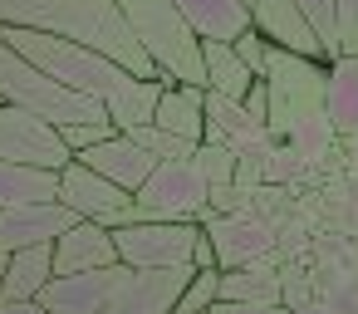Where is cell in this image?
<instances>
[{
	"instance_id": "1",
	"label": "cell",
	"mask_w": 358,
	"mask_h": 314,
	"mask_svg": "<svg viewBox=\"0 0 358 314\" xmlns=\"http://www.w3.org/2000/svg\"><path fill=\"white\" fill-rule=\"evenodd\" d=\"M0 25L84 45L133 79H157L118 10V0H0Z\"/></svg>"
},
{
	"instance_id": "2",
	"label": "cell",
	"mask_w": 358,
	"mask_h": 314,
	"mask_svg": "<svg viewBox=\"0 0 358 314\" xmlns=\"http://www.w3.org/2000/svg\"><path fill=\"white\" fill-rule=\"evenodd\" d=\"M118 10L138 40V50L148 55L152 74L162 84H187V89H206V69H201V40L196 30L182 20V10L172 0H118Z\"/></svg>"
},
{
	"instance_id": "3",
	"label": "cell",
	"mask_w": 358,
	"mask_h": 314,
	"mask_svg": "<svg viewBox=\"0 0 358 314\" xmlns=\"http://www.w3.org/2000/svg\"><path fill=\"white\" fill-rule=\"evenodd\" d=\"M0 40H6L15 55H25L45 79H55L59 89H69V94H79V99H94V104H103L108 94L123 89V79H133V74H123L118 64H108L103 55H94V50H84V45H69V40H55V35L6 30V25H0Z\"/></svg>"
},
{
	"instance_id": "4",
	"label": "cell",
	"mask_w": 358,
	"mask_h": 314,
	"mask_svg": "<svg viewBox=\"0 0 358 314\" xmlns=\"http://www.w3.org/2000/svg\"><path fill=\"white\" fill-rule=\"evenodd\" d=\"M0 104L25 108V113H35V118H40V123H50V128L99 123V118H103V104H94V99H79V94L59 89V84H55V79H45L25 55H15L6 40H0Z\"/></svg>"
},
{
	"instance_id": "5",
	"label": "cell",
	"mask_w": 358,
	"mask_h": 314,
	"mask_svg": "<svg viewBox=\"0 0 358 314\" xmlns=\"http://www.w3.org/2000/svg\"><path fill=\"white\" fill-rule=\"evenodd\" d=\"M324 79H329V64L319 59H299V55H285V50H265V69H260V84L270 94V118H265V133L275 143H285V133L324 108Z\"/></svg>"
},
{
	"instance_id": "6",
	"label": "cell",
	"mask_w": 358,
	"mask_h": 314,
	"mask_svg": "<svg viewBox=\"0 0 358 314\" xmlns=\"http://www.w3.org/2000/svg\"><path fill=\"white\" fill-rule=\"evenodd\" d=\"M196 236H201L196 221H133L113 231V250H118V265L128 270H177V265H192Z\"/></svg>"
},
{
	"instance_id": "7",
	"label": "cell",
	"mask_w": 358,
	"mask_h": 314,
	"mask_svg": "<svg viewBox=\"0 0 358 314\" xmlns=\"http://www.w3.org/2000/svg\"><path fill=\"white\" fill-rule=\"evenodd\" d=\"M138 221H201L206 216V182L192 162H157L152 177L133 192Z\"/></svg>"
},
{
	"instance_id": "8",
	"label": "cell",
	"mask_w": 358,
	"mask_h": 314,
	"mask_svg": "<svg viewBox=\"0 0 358 314\" xmlns=\"http://www.w3.org/2000/svg\"><path fill=\"white\" fill-rule=\"evenodd\" d=\"M55 201H59V206H69L79 221H94V226H108V231H118V226H133V221H138L133 197H128V192H118L113 182H103L99 172H89L84 162L59 167V197H55Z\"/></svg>"
},
{
	"instance_id": "9",
	"label": "cell",
	"mask_w": 358,
	"mask_h": 314,
	"mask_svg": "<svg viewBox=\"0 0 358 314\" xmlns=\"http://www.w3.org/2000/svg\"><path fill=\"white\" fill-rule=\"evenodd\" d=\"M0 162H10V167H40V172H59V167H69L74 157L64 152L59 128L40 123V118L25 113V108L0 104Z\"/></svg>"
},
{
	"instance_id": "10",
	"label": "cell",
	"mask_w": 358,
	"mask_h": 314,
	"mask_svg": "<svg viewBox=\"0 0 358 314\" xmlns=\"http://www.w3.org/2000/svg\"><path fill=\"white\" fill-rule=\"evenodd\" d=\"M216 250V270H245L255 260H265L275 245H280V231L260 216H201L196 221Z\"/></svg>"
},
{
	"instance_id": "11",
	"label": "cell",
	"mask_w": 358,
	"mask_h": 314,
	"mask_svg": "<svg viewBox=\"0 0 358 314\" xmlns=\"http://www.w3.org/2000/svg\"><path fill=\"white\" fill-rule=\"evenodd\" d=\"M123 280H128V265H103V270H84V275H55L35 304L45 314H103Z\"/></svg>"
},
{
	"instance_id": "12",
	"label": "cell",
	"mask_w": 358,
	"mask_h": 314,
	"mask_svg": "<svg viewBox=\"0 0 358 314\" xmlns=\"http://www.w3.org/2000/svg\"><path fill=\"white\" fill-rule=\"evenodd\" d=\"M250 30L270 45V50H285V55H299V59H324V45L314 35V25L304 20V10L294 0H250Z\"/></svg>"
},
{
	"instance_id": "13",
	"label": "cell",
	"mask_w": 358,
	"mask_h": 314,
	"mask_svg": "<svg viewBox=\"0 0 358 314\" xmlns=\"http://www.w3.org/2000/svg\"><path fill=\"white\" fill-rule=\"evenodd\" d=\"M192 275H196L192 265H177V270H128V280L113 290L103 314H172Z\"/></svg>"
},
{
	"instance_id": "14",
	"label": "cell",
	"mask_w": 358,
	"mask_h": 314,
	"mask_svg": "<svg viewBox=\"0 0 358 314\" xmlns=\"http://www.w3.org/2000/svg\"><path fill=\"white\" fill-rule=\"evenodd\" d=\"M79 216L59 201H35V206H6L0 211V255H15L30 245H55Z\"/></svg>"
},
{
	"instance_id": "15",
	"label": "cell",
	"mask_w": 358,
	"mask_h": 314,
	"mask_svg": "<svg viewBox=\"0 0 358 314\" xmlns=\"http://www.w3.org/2000/svg\"><path fill=\"white\" fill-rule=\"evenodd\" d=\"M74 162H84L89 172H99L103 182H113L118 192H138L148 177H152V167H157V157L148 152V148H138L128 133H113L108 143H99V148H89V152H79Z\"/></svg>"
},
{
	"instance_id": "16",
	"label": "cell",
	"mask_w": 358,
	"mask_h": 314,
	"mask_svg": "<svg viewBox=\"0 0 358 314\" xmlns=\"http://www.w3.org/2000/svg\"><path fill=\"white\" fill-rule=\"evenodd\" d=\"M50 250H55V275H84V270L118 265L113 231L108 226H94V221H74L64 236H55Z\"/></svg>"
},
{
	"instance_id": "17",
	"label": "cell",
	"mask_w": 358,
	"mask_h": 314,
	"mask_svg": "<svg viewBox=\"0 0 358 314\" xmlns=\"http://www.w3.org/2000/svg\"><path fill=\"white\" fill-rule=\"evenodd\" d=\"M182 20L196 30V40L231 45L250 30V0H172Z\"/></svg>"
},
{
	"instance_id": "18",
	"label": "cell",
	"mask_w": 358,
	"mask_h": 314,
	"mask_svg": "<svg viewBox=\"0 0 358 314\" xmlns=\"http://www.w3.org/2000/svg\"><path fill=\"white\" fill-rule=\"evenodd\" d=\"M50 280H55V250L50 245L15 250L6 260V280H0V304H35Z\"/></svg>"
},
{
	"instance_id": "19",
	"label": "cell",
	"mask_w": 358,
	"mask_h": 314,
	"mask_svg": "<svg viewBox=\"0 0 358 314\" xmlns=\"http://www.w3.org/2000/svg\"><path fill=\"white\" fill-rule=\"evenodd\" d=\"M206 89H187V84H162V99H157V113H152V128L172 133V138H187V143H201L206 138Z\"/></svg>"
},
{
	"instance_id": "20",
	"label": "cell",
	"mask_w": 358,
	"mask_h": 314,
	"mask_svg": "<svg viewBox=\"0 0 358 314\" xmlns=\"http://www.w3.org/2000/svg\"><path fill=\"white\" fill-rule=\"evenodd\" d=\"M324 118L338 133V143L358 133V55H338L329 64V79H324Z\"/></svg>"
},
{
	"instance_id": "21",
	"label": "cell",
	"mask_w": 358,
	"mask_h": 314,
	"mask_svg": "<svg viewBox=\"0 0 358 314\" xmlns=\"http://www.w3.org/2000/svg\"><path fill=\"white\" fill-rule=\"evenodd\" d=\"M157 99H162V79H123V89L103 99V118H108L118 133L152 128Z\"/></svg>"
},
{
	"instance_id": "22",
	"label": "cell",
	"mask_w": 358,
	"mask_h": 314,
	"mask_svg": "<svg viewBox=\"0 0 358 314\" xmlns=\"http://www.w3.org/2000/svg\"><path fill=\"white\" fill-rule=\"evenodd\" d=\"M216 299L226 304H280V270H275V250L245 270H221V290Z\"/></svg>"
},
{
	"instance_id": "23",
	"label": "cell",
	"mask_w": 358,
	"mask_h": 314,
	"mask_svg": "<svg viewBox=\"0 0 358 314\" xmlns=\"http://www.w3.org/2000/svg\"><path fill=\"white\" fill-rule=\"evenodd\" d=\"M201 69H206V94H221V99H231V104H245L255 74L236 59L231 45H211V40H201Z\"/></svg>"
},
{
	"instance_id": "24",
	"label": "cell",
	"mask_w": 358,
	"mask_h": 314,
	"mask_svg": "<svg viewBox=\"0 0 358 314\" xmlns=\"http://www.w3.org/2000/svg\"><path fill=\"white\" fill-rule=\"evenodd\" d=\"M55 197H59V172H40V167H10V162H0V211H6V206L55 201Z\"/></svg>"
},
{
	"instance_id": "25",
	"label": "cell",
	"mask_w": 358,
	"mask_h": 314,
	"mask_svg": "<svg viewBox=\"0 0 358 314\" xmlns=\"http://www.w3.org/2000/svg\"><path fill=\"white\" fill-rule=\"evenodd\" d=\"M206 138L201 143H221V148H236V143H245V138H260L265 128H255L250 123V113H245V104H231V99H221V94H206Z\"/></svg>"
},
{
	"instance_id": "26",
	"label": "cell",
	"mask_w": 358,
	"mask_h": 314,
	"mask_svg": "<svg viewBox=\"0 0 358 314\" xmlns=\"http://www.w3.org/2000/svg\"><path fill=\"white\" fill-rule=\"evenodd\" d=\"M285 148H289V152H299V157L314 167V162L334 157V148H338V133L329 128L324 108H314V113H304V118H299V123L285 133Z\"/></svg>"
},
{
	"instance_id": "27",
	"label": "cell",
	"mask_w": 358,
	"mask_h": 314,
	"mask_svg": "<svg viewBox=\"0 0 358 314\" xmlns=\"http://www.w3.org/2000/svg\"><path fill=\"white\" fill-rule=\"evenodd\" d=\"M192 167H196V177H201L206 187H226V182H236V152L221 148V143H196Z\"/></svg>"
},
{
	"instance_id": "28",
	"label": "cell",
	"mask_w": 358,
	"mask_h": 314,
	"mask_svg": "<svg viewBox=\"0 0 358 314\" xmlns=\"http://www.w3.org/2000/svg\"><path fill=\"white\" fill-rule=\"evenodd\" d=\"M309 172V162L299 157V152H289L285 143H275L270 152H265V162H260V187H289V182H299Z\"/></svg>"
},
{
	"instance_id": "29",
	"label": "cell",
	"mask_w": 358,
	"mask_h": 314,
	"mask_svg": "<svg viewBox=\"0 0 358 314\" xmlns=\"http://www.w3.org/2000/svg\"><path fill=\"white\" fill-rule=\"evenodd\" d=\"M138 148H148L157 162H192V152H196V143H187V138H172V133H162V128H138V133H128Z\"/></svg>"
},
{
	"instance_id": "30",
	"label": "cell",
	"mask_w": 358,
	"mask_h": 314,
	"mask_svg": "<svg viewBox=\"0 0 358 314\" xmlns=\"http://www.w3.org/2000/svg\"><path fill=\"white\" fill-rule=\"evenodd\" d=\"M294 6L304 10V20L314 25L319 45H324V59L334 64L338 59V25H334V0H294Z\"/></svg>"
},
{
	"instance_id": "31",
	"label": "cell",
	"mask_w": 358,
	"mask_h": 314,
	"mask_svg": "<svg viewBox=\"0 0 358 314\" xmlns=\"http://www.w3.org/2000/svg\"><path fill=\"white\" fill-rule=\"evenodd\" d=\"M216 290H221V270H196L187 280V290H182V299H177L172 314H206L216 304Z\"/></svg>"
},
{
	"instance_id": "32",
	"label": "cell",
	"mask_w": 358,
	"mask_h": 314,
	"mask_svg": "<svg viewBox=\"0 0 358 314\" xmlns=\"http://www.w3.org/2000/svg\"><path fill=\"white\" fill-rule=\"evenodd\" d=\"M113 133H118V128H113L108 118H99V123H69V128H59V143H64L69 157H79V152H89V148L108 143Z\"/></svg>"
},
{
	"instance_id": "33",
	"label": "cell",
	"mask_w": 358,
	"mask_h": 314,
	"mask_svg": "<svg viewBox=\"0 0 358 314\" xmlns=\"http://www.w3.org/2000/svg\"><path fill=\"white\" fill-rule=\"evenodd\" d=\"M206 211L211 216H250V192L226 182V187H206Z\"/></svg>"
},
{
	"instance_id": "34",
	"label": "cell",
	"mask_w": 358,
	"mask_h": 314,
	"mask_svg": "<svg viewBox=\"0 0 358 314\" xmlns=\"http://www.w3.org/2000/svg\"><path fill=\"white\" fill-rule=\"evenodd\" d=\"M334 25H338V55H358V0H334Z\"/></svg>"
},
{
	"instance_id": "35",
	"label": "cell",
	"mask_w": 358,
	"mask_h": 314,
	"mask_svg": "<svg viewBox=\"0 0 358 314\" xmlns=\"http://www.w3.org/2000/svg\"><path fill=\"white\" fill-rule=\"evenodd\" d=\"M309 299H319V285H309V280L294 275V270H280V309H299V304H309Z\"/></svg>"
},
{
	"instance_id": "36",
	"label": "cell",
	"mask_w": 358,
	"mask_h": 314,
	"mask_svg": "<svg viewBox=\"0 0 358 314\" xmlns=\"http://www.w3.org/2000/svg\"><path fill=\"white\" fill-rule=\"evenodd\" d=\"M231 50H236V59H241V64H245V69L260 79V69H265V50H270V45H265L255 30H245L241 40H231Z\"/></svg>"
},
{
	"instance_id": "37",
	"label": "cell",
	"mask_w": 358,
	"mask_h": 314,
	"mask_svg": "<svg viewBox=\"0 0 358 314\" xmlns=\"http://www.w3.org/2000/svg\"><path fill=\"white\" fill-rule=\"evenodd\" d=\"M245 113H250V123L255 128H265V118H270V94H265V84L255 79L250 84V94H245Z\"/></svg>"
},
{
	"instance_id": "38",
	"label": "cell",
	"mask_w": 358,
	"mask_h": 314,
	"mask_svg": "<svg viewBox=\"0 0 358 314\" xmlns=\"http://www.w3.org/2000/svg\"><path fill=\"white\" fill-rule=\"evenodd\" d=\"M206 314H285L280 304H226V299H216Z\"/></svg>"
},
{
	"instance_id": "39",
	"label": "cell",
	"mask_w": 358,
	"mask_h": 314,
	"mask_svg": "<svg viewBox=\"0 0 358 314\" xmlns=\"http://www.w3.org/2000/svg\"><path fill=\"white\" fill-rule=\"evenodd\" d=\"M192 270H216V250H211L206 231H201V236H196V245H192Z\"/></svg>"
},
{
	"instance_id": "40",
	"label": "cell",
	"mask_w": 358,
	"mask_h": 314,
	"mask_svg": "<svg viewBox=\"0 0 358 314\" xmlns=\"http://www.w3.org/2000/svg\"><path fill=\"white\" fill-rule=\"evenodd\" d=\"M285 314H334L324 299H309V304H299V309H285Z\"/></svg>"
},
{
	"instance_id": "41",
	"label": "cell",
	"mask_w": 358,
	"mask_h": 314,
	"mask_svg": "<svg viewBox=\"0 0 358 314\" xmlns=\"http://www.w3.org/2000/svg\"><path fill=\"white\" fill-rule=\"evenodd\" d=\"M0 314H45L40 304H0Z\"/></svg>"
},
{
	"instance_id": "42",
	"label": "cell",
	"mask_w": 358,
	"mask_h": 314,
	"mask_svg": "<svg viewBox=\"0 0 358 314\" xmlns=\"http://www.w3.org/2000/svg\"><path fill=\"white\" fill-rule=\"evenodd\" d=\"M6 260H10V255H0V280H6Z\"/></svg>"
}]
</instances>
